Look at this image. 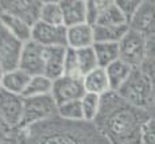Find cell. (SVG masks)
Masks as SVG:
<instances>
[{
  "mask_svg": "<svg viewBox=\"0 0 155 144\" xmlns=\"http://www.w3.org/2000/svg\"><path fill=\"white\" fill-rule=\"evenodd\" d=\"M151 110H155V86H154V92H153V103H151Z\"/></svg>",
  "mask_w": 155,
  "mask_h": 144,
  "instance_id": "cell-36",
  "label": "cell"
},
{
  "mask_svg": "<svg viewBox=\"0 0 155 144\" xmlns=\"http://www.w3.org/2000/svg\"><path fill=\"white\" fill-rule=\"evenodd\" d=\"M31 41L45 47H68V28L65 26H51L38 22L32 26Z\"/></svg>",
  "mask_w": 155,
  "mask_h": 144,
  "instance_id": "cell-10",
  "label": "cell"
},
{
  "mask_svg": "<svg viewBox=\"0 0 155 144\" xmlns=\"http://www.w3.org/2000/svg\"><path fill=\"white\" fill-rule=\"evenodd\" d=\"M115 3L119 7V10L121 11V14L124 15V18L127 19L128 26H130V22L135 16L136 11L139 10L142 2H139V0H116Z\"/></svg>",
  "mask_w": 155,
  "mask_h": 144,
  "instance_id": "cell-30",
  "label": "cell"
},
{
  "mask_svg": "<svg viewBox=\"0 0 155 144\" xmlns=\"http://www.w3.org/2000/svg\"><path fill=\"white\" fill-rule=\"evenodd\" d=\"M68 47H46L45 76L51 81L61 78L65 73V57Z\"/></svg>",
  "mask_w": 155,
  "mask_h": 144,
  "instance_id": "cell-13",
  "label": "cell"
},
{
  "mask_svg": "<svg viewBox=\"0 0 155 144\" xmlns=\"http://www.w3.org/2000/svg\"><path fill=\"white\" fill-rule=\"evenodd\" d=\"M94 44L93 26L84 25L73 26L68 28V47L74 50H81L86 47H92Z\"/></svg>",
  "mask_w": 155,
  "mask_h": 144,
  "instance_id": "cell-15",
  "label": "cell"
},
{
  "mask_svg": "<svg viewBox=\"0 0 155 144\" xmlns=\"http://www.w3.org/2000/svg\"><path fill=\"white\" fill-rule=\"evenodd\" d=\"M85 86L82 78L62 76L61 78L53 81L51 96L57 105H62L69 101L81 100L85 96Z\"/></svg>",
  "mask_w": 155,
  "mask_h": 144,
  "instance_id": "cell-9",
  "label": "cell"
},
{
  "mask_svg": "<svg viewBox=\"0 0 155 144\" xmlns=\"http://www.w3.org/2000/svg\"><path fill=\"white\" fill-rule=\"evenodd\" d=\"M147 57L155 58V35L147 38Z\"/></svg>",
  "mask_w": 155,
  "mask_h": 144,
  "instance_id": "cell-34",
  "label": "cell"
},
{
  "mask_svg": "<svg viewBox=\"0 0 155 144\" xmlns=\"http://www.w3.org/2000/svg\"><path fill=\"white\" fill-rule=\"evenodd\" d=\"M86 3L84 0H62L59 2L66 28L86 23Z\"/></svg>",
  "mask_w": 155,
  "mask_h": 144,
  "instance_id": "cell-14",
  "label": "cell"
},
{
  "mask_svg": "<svg viewBox=\"0 0 155 144\" xmlns=\"http://www.w3.org/2000/svg\"><path fill=\"white\" fill-rule=\"evenodd\" d=\"M0 22L5 27V30L19 42L26 43V42L31 41L32 27L28 26L26 22H23L22 19H19V18L14 16L11 14L0 11Z\"/></svg>",
  "mask_w": 155,
  "mask_h": 144,
  "instance_id": "cell-16",
  "label": "cell"
},
{
  "mask_svg": "<svg viewBox=\"0 0 155 144\" xmlns=\"http://www.w3.org/2000/svg\"><path fill=\"white\" fill-rule=\"evenodd\" d=\"M96 25H99V26H123V25H128V23H127V19L124 18V15L121 14V11L119 10V7L116 5V3L109 2V4L107 5L103 10V12L100 14L99 20H97Z\"/></svg>",
  "mask_w": 155,
  "mask_h": 144,
  "instance_id": "cell-24",
  "label": "cell"
},
{
  "mask_svg": "<svg viewBox=\"0 0 155 144\" xmlns=\"http://www.w3.org/2000/svg\"><path fill=\"white\" fill-rule=\"evenodd\" d=\"M39 20L46 25L64 26V15L59 2H43Z\"/></svg>",
  "mask_w": 155,
  "mask_h": 144,
  "instance_id": "cell-23",
  "label": "cell"
},
{
  "mask_svg": "<svg viewBox=\"0 0 155 144\" xmlns=\"http://www.w3.org/2000/svg\"><path fill=\"white\" fill-rule=\"evenodd\" d=\"M64 76L74 77V78H82L80 73V65H78V57H77V50L68 47L66 57H65V73Z\"/></svg>",
  "mask_w": 155,
  "mask_h": 144,
  "instance_id": "cell-28",
  "label": "cell"
},
{
  "mask_svg": "<svg viewBox=\"0 0 155 144\" xmlns=\"http://www.w3.org/2000/svg\"><path fill=\"white\" fill-rule=\"evenodd\" d=\"M130 28L143 34L146 38L155 35V2H142L135 16L130 22Z\"/></svg>",
  "mask_w": 155,
  "mask_h": 144,
  "instance_id": "cell-12",
  "label": "cell"
},
{
  "mask_svg": "<svg viewBox=\"0 0 155 144\" xmlns=\"http://www.w3.org/2000/svg\"><path fill=\"white\" fill-rule=\"evenodd\" d=\"M82 112L86 123H93L96 116L99 115L100 105H101V96L93 94V93H85V96L81 98Z\"/></svg>",
  "mask_w": 155,
  "mask_h": 144,
  "instance_id": "cell-27",
  "label": "cell"
},
{
  "mask_svg": "<svg viewBox=\"0 0 155 144\" xmlns=\"http://www.w3.org/2000/svg\"><path fill=\"white\" fill-rule=\"evenodd\" d=\"M93 49L97 57L99 67L107 69L113 62L120 59V47H119V43H104V42H99V43L93 44Z\"/></svg>",
  "mask_w": 155,
  "mask_h": 144,
  "instance_id": "cell-21",
  "label": "cell"
},
{
  "mask_svg": "<svg viewBox=\"0 0 155 144\" xmlns=\"http://www.w3.org/2000/svg\"><path fill=\"white\" fill-rule=\"evenodd\" d=\"M120 59L127 62L132 67H140L147 58V38L135 30H128V32L119 42Z\"/></svg>",
  "mask_w": 155,
  "mask_h": 144,
  "instance_id": "cell-5",
  "label": "cell"
},
{
  "mask_svg": "<svg viewBox=\"0 0 155 144\" xmlns=\"http://www.w3.org/2000/svg\"><path fill=\"white\" fill-rule=\"evenodd\" d=\"M30 80H31V76L19 67L11 71H5L3 77V89L10 93L23 96Z\"/></svg>",
  "mask_w": 155,
  "mask_h": 144,
  "instance_id": "cell-18",
  "label": "cell"
},
{
  "mask_svg": "<svg viewBox=\"0 0 155 144\" xmlns=\"http://www.w3.org/2000/svg\"><path fill=\"white\" fill-rule=\"evenodd\" d=\"M84 86L86 93H93L97 96H104L111 90L109 80L107 76V70L103 67H97L84 77Z\"/></svg>",
  "mask_w": 155,
  "mask_h": 144,
  "instance_id": "cell-17",
  "label": "cell"
},
{
  "mask_svg": "<svg viewBox=\"0 0 155 144\" xmlns=\"http://www.w3.org/2000/svg\"><path fill=\"white\" fill-rule=\"evenodd\" d=\"M140 70L147 76V78L151 81V83L155 86V58H147L143 61V64L140 65Z\"/></svg>",
  "mask_w": 155,
  "mask_h": 144,
  "instance_id": "cell-33",
  "label": "cell"
},
{
  "mask_svg": "<svg viewBox=\"0 0 155 144\" xmlns=\"http://www.w3.org/2000/svg\"><path fill=\"white\" fill-rule=\"evenodd\" d=\"M45 51L46 47L34 41L23 43L19 69L25 70L31 77L45 76Z\"/></svg>",
  "mask_w": 155,
  "mask_h": 144,
  "instance_id": "cell-8",
  "label": "cell"
},
{
  "mask_svg": "<svg viewBox=\"0 0 155 144\" xmlns=\"http://www.w3.org/2000/svg\"><path fill=\"white\" fill-rule=\"evenodd\" d=\"M153 92L154 85L147 78V76L139 67H134L131 76L116 93L131 105L150 112L151 103H153Z\"/></svg>",
  "mask_w": 155,
  "mask_h": 144,
  "instance_id": "cell-3",
  "label": "cell"
},
{
  "mask_svg": "<svg viewBox=\"0 0 155 144\" xmlns=\"http://www.w3.org/2000/svg\"><path fill=\"white\" fill-rule=\"evenodd\" d=\"M58 116L65 121H71V123L85 121L81 100L69 101V103L58 105Z\"/></svg>",
  "mask_w": 155,
  "mask_h": 144,
  "instance_id": "cell-25",
  "label": "cell"
},
{
  "mask_svg": "<svg viewBox=\"0 0 155 144\" xmlns=\"http://www.w3.org/2000/svg\"><path fill=\"white\" fill-rule=\"evenodd\" d=\"M130 26H93L94 43L104 42V43H119L123 37L128 32Z\"/></svg>",
  "mask_w": 155,
  "mask_h": 144,
  "instance_id": "cell-20",
  "label": "cell"
},
{
  "mask_svg": "<svg viewBox=\"0 0 155 144\" xmlns=\"http://www.w3.org/2000/svg\"><path fill=\"white\" fill-rule=\"evenodd\" d=\"M150 117V112L108 92L101 96L99 115L92 124L108 144H142V128Z\"/></svg>",
  "mask_w": 155,
  "mask_h": 144,
  "instance_id": "cell-1",
  "label": "cell"
},
{
  "mask_svg": "<svg viewBox=\"0 0 155 144\" xmlns=\"http://www.w3.org/2000/svg\"><path fill=\"white\" fill-rule=\"evenodd\" d=\"M4 73H5V71L0 67V90L3 89V77H4Z\"/></svg>",
  "mask_w": 155,
  "mask_h": 144,
  "instance_id": "cell-35",
  "label": "cell"
},
{
  "mask_svg": "<svg viewBox=\"0 0 155 144\" xmlns=\"http://www.w3.org/2000/svg\"><path fill=\"white\" fill-rule=\"evenodd\" d=\"M18 128L8 125L3 119H0V144H11L15 139Z\"/></svg>",
  "mask_w": 155,
  "mask_h": 144,
  "instance_id": "cell-32",
  "label": "cell"
},
{
  "mask_svg": "<svg viewBox=\"0 0 155 144\" xmlns=\"http://www.w3.org/2000/svg\"><path fill=\"white\" fill-rule=\"evenodd\" d=\"M105 70H107V76H108V80H109V85H111V90L117 92L124 85V82L128 80V77L131 76L134 67L128 65L127 62L117 59L112 65H109Z\"/></svg>",
  "mask_w": 155,
  "mask_h": 144,
  "instance_id": "cell-19",
  "label": "cell"
},
{
  "mask_svg": "<svg viewBox=\"0 0 155 144\" xmlns=\"http://www.w3.org/2000/svg\"><path fill=\"white\" fill-rule=\"evenodd\" d=\"M109 4V0H101V2H88L86 3V23L94 26L99 20L100 14Z\"/></svg>",
  "mask_w": 155,
  "mask_h": 144,
  "instance_id": "cell-29",
  "label": "cell"
},
{
  "mask_svg": "<svg viewBox=\"0 0 155 144\" xmlns=\"http://www.w3.org/2000/svg\"><path fill=\"white\" fill-rule=\"evenodd\" d=\"M55 117H58V105L51 94L25 98V112L19 128L26 129Z\"/></svg>",
  "mask_w": 155,
  "mask_h": 144,
  "instance_id": "cell-4",
  "label": "cell"
},
{
  "mask_svg": "<svg viewBox=\"0 0 155 144\" xmlns=\"http://www.w3.org/2000/svg\"><path fill=\"white\" fill-rule=\"evenodd\" d=\"M25 112V97L4 89L0 90V119L8 125L18 128L22 123Z\"/></svg>",
  "mask_w": 155,
  "mask_h": 144,
  "instance_id": "cell-11",
  "label": "cell"
},
{
  "mask_svg": "<svg viewBox=\"0 0 155 144\" xmlns=\"http://www.w3.org/2000/svg\"><path fill=\"white\" fill-rule=\"evenodd\" d=\"M142 144H155V117H150L143 125Z\"/></svg>",
  "mask_w": 155,
  "mask_h": 144,
  "instance_id": "cell-31",
  "label": "cell"
},
{
  "mask_svg": "<svg viewBox=\"0 0 155 144\" xmlns=\"http://www.w3.org/2000/svg\"><path fill=\"white\" fill-rule=\"evenodd\" d=\"M77 57H78L80 73H81L82 78H84L86 74H89L94 69L99 67V62H97V57H96V53H94L93 46L77 50Z\"/></svg>",
  "mask_w": 155,
  "mask_h": 144,
  "instance_id": "cell-26",
  "label": "cell"
},
{
  "mask_svg": "<svg viewBox=\"0 0 155 144\" xmlns=\"http://www.w3.org/2000/svg\"><path fill=\"white\" fill-rule=\"evenodd\" d=\"M11 144H108L92 123H71L61 117L32 125L18 127Z\"/></svg>",
  "mask_w": 155,
  "mask_h": 144,
  "instance_id": "cell-2",
  "label": "cell"
},
{
  "mask_svg": "<svg viewBox=\"0 0 155 144\" xmlns=\"http://www.w3.org/2000/svg\"><path fill=\"white\" fill-rule=\"evenodd\" d=\"M42 5L41 0H3L0 2V11L14 15L32 27L39 22Z\"/></svg>",
  "mask_w": 155,
  "mask_h": 144,
  "instance_id": "cell-6",
  "label": "cell"
},
{
  "mask_svg": "<svg viewBox=\"0 0 155 144\" xmlns=\"http://www.w3.org/2000/svg\"><path fill=\"white\" fill-rule=\"evenodd\" d=\"M53 90V81L47 78L46 76H35L31 77L27 88H26L23 97L30 98V97H39V96H46L51 94Z\"/></svg>",
  "mask_w": 155,
  "mask_h": 144,
  "instance_id": "cell-22",
  "label": "cell"
},
{
  "mask_svg": "<svg viewBox=\"0 0 155 144\" xmlns=\"http://www.w3.org/2000/svg\"><path fill=\"white\" fill-rule=\"evenodd\" d=\"M23 43L14 38L0 22V67L11 71L19 67Z\"/></svg>",
  "mask_w": 155,
  "mask_h": 144,
  "instance_id": "cell-7",
  "label": "cell"
}]
</instances>
